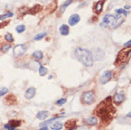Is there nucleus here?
Masks as SVG:
<instances>
[{
	"instance_id": "f257e3e1",
	"label": "nucleus",
	"mask_w": 131,
	"mask_h": 130,
	"mask_svg": "<svg viewBox=\"0 0 131 130\" xmlns=\"http://www.w3.org/2000/svg\"><path fill=\"white\" fill-rule=\"evenodd\" d=\"M111 101H112V98L110 96H108L105 101H103L99 104V106L95 110L96 114L102 120V121L109 122L115 114V109L112 105Z\"/></svg>"
},
{
	"instance_id": "f03ea898",
	"label": "nucleus",
	"mask_w": 131,
	"mask_h": 130,
	"mask_svg": "<svg viewBox=\"0 0 131 130\" xmlns=\"http://www.w3.org/2000/svg\"><path fill=\"white\" fill-rule=\"evenodd\" d=\"M74 54H75L76 58L86 67H91L94 63L92 52L87 48H83L79 47L75 49Z\"/></svg>"
},
{
	"instance_id": "7ed1b4c3",
	"label": "nucleus",
	"mask_w": 131,
	"mask_h": 130,
	"mask_svg": "<svg viewBox=\"0 0 131 130\" xmlns=\"http://www.w3.org/2000/svg\"><path fill=\"white\" fill-rule=\"evenodd\" d=\"M129 57H130V48H128V49L126 50H121L116 57L115 66H121V65L127 64Z\"/></svg>"
},
{
	"instance_id": "20e7f679",
	"label": "nucleus",
	"mask_w": 131,
	"mask_h": 130,
	"mask_svg": "<svg viewBox=\"0 0 131 130\" xmlns=\"http://www.w3.org/2000/svg\"><path fill=\"white\" fill-rule=\"evenodd\" d=\"M117 20L118 19L114 15H112V14H106L103 18V22L101 23V27L106 28V29L114 27L116 25V23H117Z\"/></svg>"
},
{
	"instance_id": "39448f33",
	"label": "nucleus",
	"mask_w": 131,
	"mask_h": 130,
	"mask_svg": "<svg viewBox=\"0 0 131 130\" xmlns=\"http://www.w3.org/2000/svg\"><path fill=\"white\" fill-rule=\"evenodd\" d=\"M82 102L85 104H92L95 101V94L93 91H85L82 94Z\"/></svg>"
},
{
	"instance_id": "423d86ee",
	"label": "nucleus",
	"mask_w": 131,
	"mask_h": 130,
	"mask_svg": "<svg viewBox=\"0 0 131 130\" xmlns=\"http://www.w3.org/2000/svg\"><path fill=\"white\" fill-rule=\"evenodd\" d=\"M28 49V47L26 44H22V45H17L13 48V55L14 57H19L22 56Z\"/></svg>"
},
{
	"instance_id": "0eeeda50",
	"label": "nucleus",
	"mask_w": 131,
	"mask_h": 130,
	"mask_svg": "<svg viewBox=\"0 0 131 130\" xmlns=\"http://www.w3.org/2000/svg\"><path fill=\"white\" fill-rule=\"evenodd\" d=\"M111 79H112V71H111V70H105V71L101 75V77H100V79H99V82H100V84L105 85V84L108 83Z\"/></svg>"
},
{
	"instance_id": "6e6552de",
	"label": "nucleus",
	"mask_w": 131,
	"mask_h": 130,
	"mask_svg": "<svg viewBox=\"0 0 131 130\" xmlns=\"http://www.w3.org/2000/svg\"><path fill=\"white\" fill-rule=\"evenodd\" d=\"M112 100H113V102H114L115 104H122V103L125 100V95H124V93H123L122 91L117 92V93H115V95H114V97H113Z\"/></svg>"
},
{
	"instance_id": "1a4fd4ad",
	"label": "nucleus",
	"mask_w": 131,
	"mask_h": 130,
	"mask_svg": "<svg viewBox=\"0 0 131 130\" xmlns=\"http://www.w3.org/2000/svg\"><path fill=\"white\" fill-rule=\"evenodd\" d=\"M105 2V0H101V1H98L97 3H95V5L93 6V11L96 14H100L103 12Z\"/></svg>"
},
{
	"instance_id": "9d476101",
	"label": "nucleus",
	"mask_w": 131,
	"mask_h": 130,
	"mask_svg": "<svg viewBox=\"0 0 131 130\" xmlns=\"http://www.w3.org/2000/svg\"><path fill=\"white\" fill-rule=\"evenodd\" d=\"M80 20H81V17L79 14H77V13L72 14L69 18V26H75L80 22Z\"/></svg>"
},
{
	"instance_id": "9b49d317",
	"label": "nucleus",
	"mask_w": 131,
	"mask_h": 130,
	"mask_svg": "<svg viewBox=\"0 0 131 130\" xmlns=\"http://www.w3.org/2000/svg\"><path fill=\"white\" fill-rule=\"evenodd\" d=\"M35 94H36V88L33 87H29V88L26 90L24 96H25L26 99L30 100V99H32V98L35 96Z\"/></svg>"
},
{
	"instance_id": "f8f14e48",
	"label": "nucleus",
	"mask_w": 131,
	"mask_h": 130,
	"mask_svg": "<svg viewBox=\"0 0 131 130\" xmlns=\"http://www.w3.org/2000/svg\"><path fill=\"white\" fill-rule=\"evenodd\" d=\"M59 32L63 36H68L70 34V26L67 24H63L59 28Z\"/></svg>"
},
{
	"instance_id": "ddd939ff",
	"label": "nucleus",
	"mask_w": 131,
	"mask_h": 130,
	"mask_svg": "<svg viewBox=\"0 0 131 130\" xmlns=\"http://www.w3.org/2000/svg\"><path fill=\"white\" fill-rule=\"evenodd\" d=\"M72 2H73V0H66L64 3H62L61 6H60V8H59V14H60V15L63 14V13H65V11L67 10V8H68Z\"/></svg>"
},
{
	"instance_id": "4468645a",
	"label": "nucleus",
	"mask_w": 131,
	"mask_h": 130,
	"mask_svg": "<svg viewBox=\"0 0 131 130\" xmlns=\"http://www.w3.org/2000/svg\"><path fill=\"white\" fill-rule=\"evenodd\" d=\"M48 116H49V112L48 111H45V110H41V111H39L36 114V117L39 120H46Z\"/></svg>"
},
{
	"instance_id": "2eb2a0df",
	"label": "nucleus",
	"mask_w": 131,
	"mask_h": 130,
	"mask_svg": "<svg viewBox=\"0 0 131 130\" xmlns=\"http://www.w3.org/2000/svg\"><path fill=\"white\" fill-rule=\"evenodd\" d=\"M41 11H42V6H40V5H35L34 7L29 9L28 13H30V14H36L37 13H39V12H41Z\"/></svg>"
},
{
	"instance_id": "dca6fc26",
	"label": "nucleus",
	"mask_w": 131,
	"mask_h": 130,
	"mask_svg": "<svg viewBox=\"0 0 131 130\" xmlns=\"http://www.w3.org/2000/svg\"><path fill=\"white\" fill-rule=\"evenodd\" d=\"M4 103L7 104H14L16 103V97L13 96V95H9L6 98V100L4 101Z\"/></svg>"
},
{
	"instance_id": "f3484780",
	"label": "nucleus",
	"mask_w": 131,
	"mask_h": 130,
	"mask_svg": "<svg viewBox=\"0 0 131 130\" xmlns=\"http://www.w3.org/2000/svg\"><path fill=\"white\" fill-rule=\"evenodd\" d=\"M85 121H86L87 124H89V125H95V124H97V122H98V120H97V118H96V117H93V116H91V117H88V118H87Z\"/></svg>"
},
{
	"instance_id": "a211bd4d",
	"label": "nucleus",
	"mask_w": 131,
	"mask_h": 130,
	"mask_svg": "<svg viewBox=\"0 0 131 130\" xmlns=\"http://www.w3.org/2000/svg\"><path fill=\"white\" fill-rule=\"evenodd\" d=\"M32 57L35 59V60H42L43 57H44V53L41 51V50H36L32 53Z\"/></svg>"
},
{
	"instance_id": "6ab92c4d",
	"label": "nucleus",
	"mask_w": 131,
	"mask_h": 130,
	"mask_svg": "<svg viewBox=\"0 0 131 130\" xmlns=\"http://www.w3.org/2000/svg\"><path fill=\"white\" fill-rule=\"evenodd\" d=\"M76 120H70V121H67L65 123V126L67 127L68 129H70V128H73V127H75L76 126Z\"/></svg>"
},
{
	"instance_id": "aec40b11",
	"label": "nucleus",
	"mask_w": 131,
	"mask_h": 130,
	"mask_svg": "<svg viewBox=\"0 0 131 130\" xmlns=\"http://www.w3.org/2000/svg\"><path fill=\"white\" fill-rule=\"evenodd\" d=\"M13 15H14V14H13V13H12V12H9V13H3V14H0V21L6 20L7 18H11V17H13Z\"/></svg>"
},
{
	"instance_id": "412c9836",
	"label": "nucleus",
	"mask_w": 131,
	"mask_h": 130,
	"mask_svg": "<svg viewBox=\"0 0 131 130\" xmlns=\"http://www.w3.org/2000/svg\"><path fill=\"white\" fill-rule=\"evenodd\" d=\"M62 127H63V123L61 121H56L55 123L51 124V126H50V128L52 130H61Z\"/></svg>"
},
{
	"instance_id": "4be33fe9",
	"label": "nucleus",
	"mask_w": 131,
	"mask_h": 130,
	"mask_svg": "<svg viewBox=\"0 0 131 130\" xmlns=\"http://www.w3.org/2000/svg\"><path fill=\"white\" fill-rule=\"evenodd\" d=\"M21 123H22V121H18V120H11L10 122H9V124H11L12 126H13L14 128L20 126Z\"/></svg>"
},
{
	"instance_id": "5701e85b",
	"label": "nucleus",
	"mask_w": 131,
	"mask_h": 130,
	"mask_svg": "<svg viewBox=\"0 0 131 130\" xmlns=\"http://www.w3.org/2000/svg\"><path fill=\"white\" fill-rule=\"evenodd\" d=\"M15 30H16V32H17V33H22V32H24V31L26 30V26H25V25H23V24H20V25L16 26Z\"/></svg>"
},
{
	"instance_id": "b1692460",
	"label": "nucleus",
	"mask_w": 131,
	"mask_h": 130,
	"mask_svg": "<svg viewBox=\"0 0 131 130\" xmlns=\"http://www.w3.org/2000/svg\"><path fill=\"white\" fill-rule=\"evenodd\" d=\"M38 72H39V75L43 77L48 73V69H46L44 66H40V68L38 69Z\"/></svg>"
},
{
	"instance_id": "393cba45",
	"label": "nucleus",
	"mask_w": 131,
	"mask_h": 130,
	"mask_svg": "<svg viewBox=\"0 0 131 130\" xmlns=\"http://www.w3.org/2000/svg\"><path fill=\"white\" fill-rule=\"evenodd\" d=\"M46 36H47V33H46V32H42V33H39V34L35 35L34 38H33V40H34V41H40V40H42L43 38H45Z\"/></svg>"
},
{
	"instance_id": "a878e982",
	"label": "nucleus",
	"mask_w": 131,
	"mask_h": 130,
	"mask_svg": "<svg viewBox=\"0 0 131 130\" xmlns=\"http://www.w3.org/2000/svg\"><path fill=\"white\" fill-rule=\"evenodd\" d=\"M5 40H6V41H8V42H10V43L14 42V38H13V34H12V33H10V32H8V33H6V34H5Z\"/></svg>"
},
{
	"instance_id": "bb28decb",
	"label": "nucleus",
	"mask_w": 131,
	"mask_h": 130,
	"mask_svg": "<svg viewBox=\"0 0 131 130\" xmlns=\"http://www.w3.org/2000/svg\"><path fill=\"white\" fill-rule=\"evenodd\" d=\"M115 13H118V14H123L124 16H127L128 15V13L125 10H123V9H116L115 10Z\"/></svg>"
},
{
	"instance_id": "cd10ccee",
	"label": "nucleus",
	"mask_w": 131,
	"mask_h": 130,
	"mask_svg": "<svg viewBox=\"0 0 131 130\" xmlns=\"http://www.w3.org/2000/svg\"><path fill=\"white\" fill-rule=\"evenodd\" d=\"M11 48H12V46L9 45V44H7V45H4V46L1 48V51H2L3 53H6V52H8Z\"/></svg>"
},
{
	"instance_id": "c85d7f7f",
	"label": "nucleus",
	"mask_w": 131,
	"mask_h": 130,
	"mask_svg": "<svg viewBox=\"0 0 131 130\" xmlns=\"http://www.w3.org/2000/svg\"><path fill=\"white\" fill-rule=\"evenodd\" d=\"M8 91H9V89H8L7 87H0V97H2V96H4V95H6V94L8 93Z\"/></svg>"
},
{
	"instance_id": "c756f323",
	"label": "nucleus",
	"mask_w": 131,
	"mask_h": 130,
	"mask_svg": "<svg viewBox=\"0 0 131 130\" xmlns=\"http://www.w3.org/2000/svg\"><path fill=\"white\" fill-rule=\"evenodd\" d=\"M67 103V98H62V99H60V100H58L57 102H56V104L57 105H63L64 104H66Z\"/></svg>"
},
{
	"instance_id": "7c9ffc66",
	"label": "nucleus",
	"mask_w": 131,
	"mask_h": 130,
	"mask_svg": "<svg viewBox=\"0 0 131 130\" xmlns=\"http://www.w3.org/2000/svg\"><path fill=\"white\" fill-rule=\"evenodd\" d=\"M4 127H5L7 130H14V129H15L13 126H12V125H11V124H9V123H8V124H5V125H4Z\"/></svg>"
},
{
	"instance_id": "2f4dec72",
	"label": "nucleus",
	"mask_w": 131,
	"mask_h": 130,
	"mask_svg": "<svg viewBox=\"0 0 131 130\" xmlns=\"http://www.w3.org/2000/svg\"><path fill=\"white\" fill-rule=\"evenodd\" d=\"M130 45H131V40H128V41L123 45V47H124V48H130Z\"/></svg>"
},
{
	"instance_id": "473e14b6",
	"label": "nucleus",
	"mask_w": 131,
	"mask_h": 130,
	"mask_svg": "<svg viewBox=\"0 0 131 130\" xmlns=\"http://www.w3.org/2000/svg\"><path fill=\"white\" fill-rule=\"evenodd\" d=\"M124 10L129 12V11H130V5H125V6H124Z\"/></svg>"
},
{
	"instance_id": "72a5a7b5",
	"label": "nucleus",
	"mask_w": 131,
	"mask_h": 130,
	"mask_svg": "<svg viewBox=\"0 0 131 130\" xmlns=\"http://www.w3.org/2000/svg\"><path fill=\"white\" fill-rule=\"evenodd\" d=\"M38 130H48V128L47 126H45V127H41V128L38 129Z\"/></svg>"
},
{
	"instance_id": "f704fd0d",
	"label": "nucleus",
	"mask_w": 131,
	"mask_h": 130,
	"mask_svg": "<svg viewBox=\"0 0 131 130\" xmlns=\"http://www.w3.org/2000/svg\"><path fill=\"white\" fill-rule=\"evenodd\" d=\"M68 130H76V126L73 127V128H70V129H68Z\"/></svg>"
},
{
	"instance_id": "c9c22d12",
	"label": "nucleus",
	"mask_w": 131,
	"mask_h": 130,
	"mask_svg": "<svg viewBox=\"0 0 131 130\" xmlns=\"http://www.w3.org/2000/svg\"><path fill=\"white\" fill-rule=\"evenodd\" d=\"M48 80H50V79H52V76H51V75H50V76H48Z\"/></svg>"
},
{
	"instance_id": "e433bc0d",
	"label": "nucleus",
	"mask_w": 131,
	"mask_h": 130,
	"mask_svg": "<svg viewBox=\"0 0 131 130\" xmlns=\"http://www.w3.org/2000/svg\"><path fill=\"white\" fill-rule=\"evenodd\" d=\"M130 114H131V113H130V112H129V113H128V114H127V117H128V118H130V116H131V115H130Z\"/></svg>"
}]
</instances>
